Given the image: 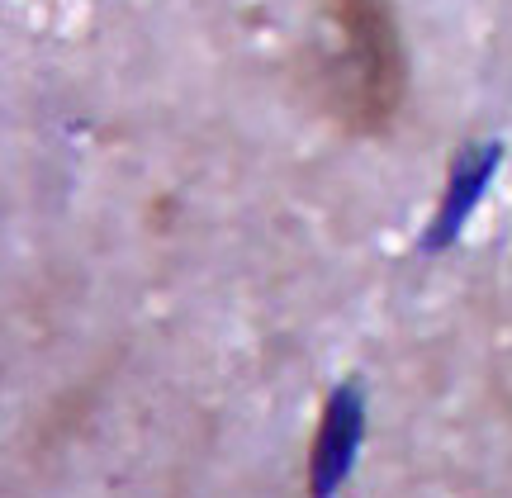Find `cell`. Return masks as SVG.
<instances>
[{
  "label": "cell",
  "instance_id": "obj_1",
  "mask_svg": "<svg viewBox=\"0 0 512 498\" xmlns=\"http://www.w3.org/2000/svg\"><path fill=\"white\" fill-rule=\"evenodd\" d=\"M318 19L328 43L313 57V86L323 110L356 138H375L394 124L408 91L399 19L389 0H323Z\"/></svg>",
  "mask_w": 512,
  "mask_h": 498
},
{
  "label": "cell",
  "instance_id": "obj_2",
  "mask_svg": "<svg viewBox=\"0 0 512 498\" xmlns=\"http://www.w3.org/2000/svg\"><path fill=\"white\" fill-rule=\"evenodd\" d=\"M361 442H366V385L356 375H347L342 385H332L318 432H313L309 498H337V489L351 480Z\"/></svg>",
  "mask_w": 512,
  "mask_h": 498
},
{
  "label": "cell",
  "instance_id": "obj_3",
  "mask_svg": "<svg viewBox=\"0 0 512 498\" xmlns=\"http://www.w3.org/2000/svg\"><path fill=\"white\" fill-rule=\"evenodd\" d=\"M498 162H503V143H470V148L456 152L451 176H446V190H441V200H437V214L422 228V252H427V257L446 252V247L465 233L470 214L479 209L484 190L494 181Z\"/></svg>",
  "mask_w": 512,
  "mask_h": 498
}]
</instances>
